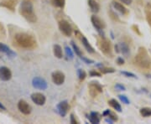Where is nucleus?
Instances as JSON below:
<instances>
[{
  "mask_svg": "<svg viewBox=\"0 0 151 124\" xmlns=\"http://www.w3.org/2000/svg\"><path fill=\"white\" fill-rule=\"evenodd\" d=\"M14 40L16 44L21 48L26 49H35L37 45L36 39L34 36L27 33H18L14 36Z\"/></svg>",
  "mask_w": 151,
  "mask_h": 124,
  "instance_id": "f257e3e1",
  "label": "nucleus"
},
{
  "mask_svg": "<svg viewBox=\"0 0 151 124\" xmlns=\"http://www.w3.org/2000/svg\"><path fill=\"white\" fill-rule=\"evenodd\" d=\"M19 13L27 21L30 23H35L37 21V17L34 11L33 3L30 0H24L22 2L19 8Z\"/></svg>",
  "mask_w": 151,
  "mask_h": 124,
  "instance_id": "f03ea898",
  "label": "nucleus"
},
{
  "mask_svg": "<svg viewBox=\"0 0 151 124\" xmlns=\"http://www.w3.org/2000/svg\"><path fill=\"white\" fill-rule=\"evenodd\" d=\"M134 62L139 67L145 70H149L150 68V59L148 51L145 47H139L138 52L134 57Z\"/></svg>",
  "mask_w": 151,
  "mask_h": 124,
  "instance_id": "7ed1b4c3",
  "label": "nucleus"
},
{
  "mask_svg": "<svg viewBox=\"0 0 151 124\" xmlns=\"http://www.w3.org/2000/svg\"><path fill=\"white\" fill-rule=\"evenodd\" d=\"M97 45L100 49V50L105 54H111L112 52V45L111 42L108 40V39L101 37V38L97 39Z\"/></svg>",
  "mask_w": 151,
  "mask_h": 124,
  "instance_id": "20e7f679",
  "label": "nucleus"
},
{
  "mask_svg": "<svg viewBox=\"0 0 151 124\" xmlns=\"http://www.w3.org/2000/svg\"><path fill=\"white\" fill-rule=\"evenodd\" d=\"M88 90H89V94L92 97H97L103 91V86L97 81H91L88 84Z\"/></svg>",
  "mask_w": 151,
  "mask_h": 124,
  "instance_id": "39448f33",
  "label": "nucleus"
},
{
  "mask_svg": "<svg viewBox=\"0 0 151 124\" xmlns=\"http://www.w3.org/2000/svg\"><path fill=\"white\" fill-rule=\"evenodd\" d=\"M59 29L60 32L65 36H70L73 33V29L69 24V22L64 20V19L59 22Z\"/></svg>",
  "mask_w": 151,
  "mask_h": 124,
  "instance_id": "423d86ee",
  "label": "nucleus"
},
{
  "mask_svg": "<svg viewBox=\"0 0 151 124\" xmlns=\"http://www.w3.org/2000/svg\"><path fill=\"white\" fill-rule=\"evenodd\" d=\"M32 86L35 88V89H39V90H46L48 87V84L47 81H45L42 77H35L32 80Z\"/></svg>",
  "mask_w": 151,
  "mask_h": 124,
  "instance_id": "0eeeda50",
  "label": "nucleus"
},
{
  "mask_svg": "<svg viewBox=\"0 0 151 124\" xmlns=\"http://www.w3.org/2000/svg\"><path fill=\"white\" fill-rule=\"evenodd\" d=\"M91 21H92V25L96 28V29L101 34V35H104V34L103 32V29L105 28L104 22L96 15H92V18H91Z\"/></svg>",
  "mask_w": 151,
  "mask_h": 124,
  "instance_id": "6e6552de",
  "label": "nucleus"
},
{
  "mask_svg": "<svg viewBox=\"0 0 151 124\" xmlns=\"http://www.w3.org/2000/svg\"><path fill=\"white\" fill-rule=\"evenodd\" d=\"M51 79H52V81L54 82L55 85L60 86L65 82V77L63 72H61V71H54L51 74Z\"/></svg>",
  "mask_w": 151,
  "mask_h": 124,
  "instance_id": "1a4fd4ad",
  "label": "nucleus"
},
{
  "mask_svg": "<svg viewBox=\"0 0 151 124\" xmlns=\"http://www.w3.org/2000/svg\"><path fill=\"white\" fill-rule=\"evenodd\" d=\"M31 100L34 103H35L38 106H43L44 104L45 103L46 98L45 97V95L40 93V92H35L31 94Z\"/></svg>",
  "mask_w": 151,
  "mask_h": 124,
  "instance_id": "9d476101",
  "label": "nucleus"
},
{
  "mask_svg": "<svg viewBox=\"0 0 151 124\" xmlns=\"http://www.w3.org/2000/svg\"><path fill=\"white\" fill-rule=\"evenodd\" d=\"M18 109L19 110V112L22 113L24 115H29L30 114L32 108L30 107V105H29V103L26 102L24 100H20L18 103Z\"/></svg>",
  "mask_w": 151,
  "mask_h": 124,
  "instance_id": "9b49d317",
  "label": "nucleus"
},
{
  "mask_svg": "<svg viewBox=\"0 0 151 124\" xmlns=\"http://www.w3.org/2000/svg\"><path fill=\"white\" fill-rule=\"evenodd\" d=\"M11 78H12L11 70L6 66L0 67V79L4 81H9Z\"/></svg>",
  "mask_w": 151,
  "mask_h": 124,
  "instance_id": "f8f14e48",
  "label": "nucleus"
},
{
  "mask_svg": "<svg viewBox=\"0 0 151 124\" xmlns=\"http://www.w3.org/2000/svg\"><path fill=\"white\" fill-rule=\"evenodd\" d=\"M69 110V104L67 101H62L57 105V111L61 117H65Z\"/></svg>",
  "mask_w": 151,
  "mask_h": 124,
  "instance_id": "ddd939ff",
  "label": "nucleus"
},
{
  "mask_svg": "<svg viewBox=\"0 0 151 124\" xmlns=\"http://www.w3.org/2000/svg\"><path fill=\"white\" fill-rule=\"evenodd\" d=\"M115 50L117 53H123L124 55H129V45L124 42H120L118 44L115 45Z\"/></svg>",
  "mask_w": 151,
  "mask_h": 124,
  "instance_id": "4468645a",
  "label": "nucleus"
},
{
  "mask_svg": "<svg viewBox=\"0 0 151 124\" xmlns=\"http://www.w3.org/2000/svg\"><path fill=\"white\" fill-rule=\"evenodd\" d=\"M18 0H4L0 3V6L6 8L11 11H14Z\"/></svg>",
  "mask_w": 151,
  "mask_h": 124,
  "instance_id": "2eb2a0df",
  "label": "nucleus"
},
{
  "mask_svg": "<svg viewBox=\"0 0 151 124\" xmlns=\"http://www.w3.org/2000/svg\"><path fill=\"white\" fill-rule=\"evenodd\" d=\"M0 52L4 53L10 58H14V57L16 56V53L14 51H13L9 46H7L6 44L3 43H0Z\"/></svg>",
  "mask_w": 151,
  "mask_h": 124,
  "instance_id": "dca6fc26",
  "label": "nucleus"
},
{
  "mask_svg": "<svg viewBox=\"0 0 151 124\" xmlns=\"http://www.w3.org/2000/svg\"><path fill=\"white\" fill-rule=\"evenodd\" d=\"M81 42H82V44L84 45V47L87 50V52H89L91 54H93L95 52V49H93V47L91 45V44L89 43V41L87 40V39L84 35H81Z\"/></svg>",
  "mask_w": 151,
  "mask_h": 124,
  "instance_id": "f3484780",
  "label": "nucleus"
},
{
  "mask_svg": "<svg viewBox=\"0 0 151 124\" xmlns=\"http://www.w3.org/2000/svg\"><path fill=\"white\" fill-rule=\"evenodd\" d=\"M113 6L114 8V9H116L117 11H119V13H121L122 14H126L128 13L127 9L124 7L122 4H120L119 2H113Z\"/></svg>",
  "mask_w": 151,
  "mask_h": 124,
  "instance_id": "a211bd4d",
  "label": "nucleus"
},
{
  "mask_svg": "<svg viewBox=\"0 0 151 124\" xmlns=\"http://www.w3.org/2000/svg\"><path fill=\"white\" fill-rule=\"evenodd\" d=\"M88 5L93 13H98L100 9V5L96 0H88Z\"/></svg>",
  "mask_w": 151,
  "mask_h": 124,
  "instance_id": "6ab92c4d",
  "label": "nucleus"
},
{
  "mask_svg": "<svg viewBox=\"0 0 151 124\" xmlns=\"http://www.w3.org/2000/svg\"><path fill=\"white\" fill-rule=\"evenodd\" d=\"M53 53L54 55L58 58V59H61L63 57V51H62V48L59 44H55L53 47Z\"/></svg>",
  "mask_w": 151,
  "mask_h": 124,
  "instance_id": "aec40b11",
  "label": "nucleus"
},
{
  "mask_svg": "<svg viewBox=\"0 0 151 124\" xmlns=\"http://www.w3.org/2000/svg\"><path fill=\"white\" fill-rule=\"evenodd\" d=\"M88 119H89L90 123L92 124H98L100 123L99 114L97 113H91L90 116L88 117Z\"/></svg>",
  "mask_w": 151,
  "mask_h": 124,
  "instance_id": "412c9836",
  "label": "nucleus"
},
{
  "mask_svg": "<svg viewBox=\"0 0 151 124\" xmlns=\"http://www.w3.org/2000/svg\"><path fill=\"white\" fill-rule=\"evenodd\" d=\"M108 103H109V105L112 107L113 108H114L116 111H118V112H119V113H121L122 112V108H121V105L119 104V102L118 101H116L115 99H111L109 102H108Z\"/></svg>",
  "mask_w": 151,
  "mask_h": 124,
  "instance_id": "4be33fe9",
  "label": "nucleus"
},
{
  "mask_svg": "<svg viewBox=\"0 0 151 124\" xmlns=\"http://www.w3.org/2000/svg\"><path fill=\"white\" fill-rule=\"evenodd\" d=\"M145 14H146V19L149 23V24L151 26V4H148L145 7Z\"/></svg>",
  "mask_w": 151,
  "mask_h": 124,
  "instance_id": "5701e85b",
  "label": "nucleus"
},
{
  "mask_svg": "<svg viewBox=\"0 0 151 124\" xmlns=\"http://www.w3.org/2000/svg\"><path fill=\"white\" fill-rule=\"evenodd\" d=\"M141 116L144 117V118H149V117H151V108H141L140 111Z\"/></svg>",
  "mask_w": 151,
  "mask_h": 124,
  "instance_id": "b1692460",
  "label": "nucleus"
},
{
  "mask_svg": "<svg viewBox=\"0 0 151 124\" xmlns=\"http://www.w3.org/2000/svg\"><path fill=\"white\" fill-rule=\"evenodd\" d=\"M51 4L56 8H64L65 4V0H51Z\"/></svg>",
  "mask_w": 151,
  "mask_h": 124,
  "instance_id": "393cba45",
  "label": "nucleus"
},
{
  "mask_svg": "<svg viewBox=\"0 0 151 124\" xmlns=\"http://www.w3.org/2000/svg\"><path fill=\"white\" fill-rule=\"evenodd\" d=\"M99 70L102 74H108V73H113L115 72V70L113 68H110V67H104V66H101L99 68Z\"/></svg>",
  "mask_w": 151,
  "mask_h": 124,
  "instance_id": "a878e982",
  "label": "nucleus"
},
{
  "mask_svg": "<svg viewBox=\"0 0 151 124\" xmlns=\"http://www.w3.org/2000/svg\"><path fill=\"white\" fill-rule=\"evenodd\" d=\"M77 76H78L79 80H80L81 81H82L85 80V78H86V73L85 72V70H81V69H79V70H77Z\"/></svg>",
  "mask_w": 151,
  "mask_h": 124,
  "instance_id": "bb28decb",
  "label": "nucleus"
},
{
  "mask_svg": "<svg viewBox=\"0 0 151 124\" xmlns=\"http://www.w3.org/2000/svg\"><path fill=\"white\" fill-rule=\"evenodd\" d=\"M71 46H72L73 50H74V52L76 53V54H77L78 56H80V57H81V55H82V53H81V49H79V47H78V46H77L74 42H71Z\"/></svg>",
  "mask_w": 151,
  "mask_h": 124,
  "instance_id": "cd10ccee",
  "label": "nucleus"
},
{
  "mask_svg": "<svg viewBox=\"0 0 151 124\" xmlns=\"http://www.w3.org/2000/svg\"><path fill=\"white\" fill-rule=\"evenodd\" d=\"M65 54H66L67 57H68L69 59H72L73 58H74V54H73V51H72V49H71L70 47H68V46H65Z\"/></svg>",
  "mask_w": 151,
  "mask_h": 124,
  "instance_id": "c85d7f7f",
  "label": "nucleus"
},
{
  "mask_svg": "<svg viewBox=\"0 0 151 124\" xmlns=\"http://www.w3.org/2000/svg\"><path fill=\"white\" fill-rule=\"evenodd\" d=\"M122 75H124V76H127V77H131V78H137V76L136 75H134V73H132V72H129V71H121L120 72Z\"/></svg>",
  "mask_w": 151,
  "mask_h": 124,
  "instance_id": "c756f323",
  "label": "nucleus"
},
{
  "mask_svg": "<svg viewBox=\"0 0 151 124\" xmlns=\"http://www.w3.org/2000/svg\"><path fill=\"white\" fill-rule=\"evenodd\" d=\"M119 97V99L123 102V103H125V104H129V98L126 97L125 95H120Z\"/></svg>",
  "mask_w": 151,
  "mask_h": 124,
  "instance_id": "7c9ffc66",
  "label": "nucleus"
},
{
  "mask_svg": "<svg viewBox=\"0 0 151 124\" xmlns=\"http://www.w3.org/2000/svg\"><path fill=\"white\" fill-rule=\"evenodd\" d=\"M89 74H90L91 76H97V77L102 76V73L101 72H98V71H96V70H91L89 72Z\"/></svg>",
  "mask_w": 151,
  "mask_h": 124,
  "instance_id": "2f4dec72",
  "label": "nucleus"
},
{
  "mask_svg": "<svg viewBox=\"0 0 151 124\" xmlns=\"http://www.w3.org/2000/svg\"><path fill=\"white\" fill-rule=\"evenodd\" d=\"M108 117L112 119L113 122H115V121H118V119H119V118H118V116H117V115H116L115 113H112V112H110V113H109V114H108Z\"/></svg>",
  "mask_w": 151,
  "mask_h": 124,
  "instance_id": "473e14b6",
  "label": "nucleus"
},
{
  "mask_svg": "<svg viewBox=\"0 0 151 124\" xmlns=\"http://www.w3.org/2000/svg\"><path fill=\"white\" fill-rule=\"evenodd\" d=\"M115 88H116L117 90H119V91H125V90H126V87H125L124 85L120 84V83H117V84L115 85Z\"/></svg>",
  "mask_w": 151,
  "mask_h": 124,
  "instance_id": "72a5a7b5",
  "label": "nucleus"
},
{
  "mask_svg": "<svg viewBox=\"0 0 151 124\" xmlns=\"http://www.w3.org/2000/svg\"><path fill=\"white\" fill-rule=\"evenodd\" d=\"M132 29H134V31L137 34H139V35H141V33L140 31H139V27H138V25H133L132 26Z\"/></svg>",
  "mask_w": 151,
  "mask_h": 124,
  "instance_id": "f704fd0d",
  "label": "nucleus"
},
{
  "mask_svg": "<svg viewBox=\"0 0 151 124\" xmlns=\"http://www.w3.org/2000/svg\"><path fill=\"white\" fill-rule=\"evenodd\" d=\"M81 59H83V60H84V61L86 62V64H92V63H94V61H93V60H92V59H87V58H85V57H83L82 55L81 56Z\"/></svg>",
  "mask_w": 151,
  "mask_h": 124,
  "instance_id": "c9c22d12",
  "label": "nucleus"
},
{
  "mask_svg": "<svg viewBox=\"0 0 151 124\" xmlns=\"http://www.w3.org/2000/svg\"><path fill=\"white\" fill-rule=\"evenodd\" d=\"M70 123H72V124L78 123V122L76 120L75 117H74V115H73V114H70Z\"/></svg>",
  "mask_w": 151,
  "mask_h": 124,
  "instance_id": "e433bc0d",
  "label": "nucleus"
},
{
  "mask_svg": "<svg viewBox=\"0 0 151 124\" xmlns=\"http://www.w3.org/2000/svg\"><path fill=\"white\" fill-rule=\"evenodd\" d=\"M117 64L119 65H123L124 64V59L122 57H119L117 59Z\"/></svg>",
  "mask_w": 151,
  "mask_h": 124,
  "instance_id": "4c0bfd02",
  "label": "nucleus"
},
{
  "mask_svg": "<svg viewBox=\"0 0 151 124\" xmlns=\"http://www.w3.org/2000/svg\"><path fill=\"white\" fill-rule=\"evenodd\" d=\"M120 1L126 5H130L133 2V0H120Z\"/></svg>",
  "mask_w": 151,
  "mask_h": 124,
  "instance_id": "58836bf2",
  "label": "nucleus"
},
{
  "mask_svg": "<svg viewBox=\"0 0 151 124\" xmlns=\"http://www.w3.org/2000/svg\"><path fill=\"white\" fill-rule=\"evenodd\" d=\"M105 122H106V123H113V121L112 120V119L110 118H108L105 119Z\"/></svg>",
  "mask_w": 151,
  "mask_h": 124,
  "instance_id": "ea45409f",
  "label": "nucleus"
},
{
  "mask_svg": "<svg viewBox=\"0 0 151 124\" xmlns=\"http://www.w3.org/2000/svg\"><path fill=\"white\" fill-rule=\"evenodd\" d=\"M111 111L110 110H106L104 113H103V116H108V114H109V113H110Z\"/></svg>",
  "mask_w": 151,
  "mask_h": 124,
  "instance_id": "a19ab883",
  "label": "nucleus"
},
{
  "mask_svg": "<svg viewBox=\"0 0 151 124\" xmlns=\"http://www.w3.org/2000/svg\"><path fill=\"white\" fill-rule=\"evenodd\" d=\"M0 109H1V110H6L5 107H4L1 102H0Z\"/></svg>",
  "mask_w": 151,
  "mask_h": 124,
  "instance_id": "79ce46f5",
  "label": "nucleus"
},
{
  "mask_svg": "<svg viewBox=\"0 0 151 124\" xmlns=\"http://www.w3.org/2000/svg\"><path fill=\"white\" fill-rule=\"evenodd\" d=\"M149 77H150V78H151V76H149Z\"/></svg>",
  "mask_w": 151,
  "mask_h": 124,
  "instance_id": "37998d69",
  "label": "nucleus"
}]
</instances>
